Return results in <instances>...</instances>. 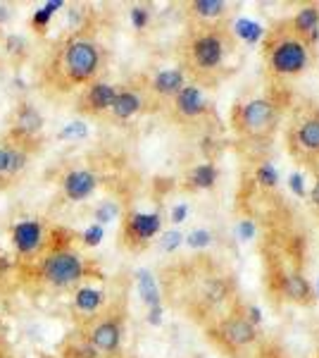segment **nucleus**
Instances as JSON below:
<instances>
[{"label": "nucleus", "mask_w": 319, "mask_h": 358, "mask_svg": "<svg viewBox=\"0 0 319 358\" xmlns=\"http://www.w3.org/2000/svg\"><path fill=\"white\" fill-rule=\"evenodd\" d=\"M105 48L86 31H72L53 45L40 67V84L48 94H72L101 79Z\"/></svg>", "instance_id": "nucleus-1"}, {"label": "nucleus", "mask_w": 319, "mask_h": 358, "mask_svg": "<svg viewBox=\"0 0 319 358\" xmlns=\"http://www.w3.org/2000/svg\"><path fill=\"white\" fill-rule=\"evenodd\" d=\"M234 45L236 38L231 36L226 24L191 27L181 45V69L198 86L219 82V74L226 69Z\"/></svg>", "instance_id": "nucleus-2"}, {"label": "nucleus", "mask_w": 319, "mask_h": 358, "mask_svg": "<svg viewBox=\"0 0 319 358\" xmlns=\"http://www.w3.org/2000/svg\"><path fill=\"white\" fill-rule=\"evenodd\" d=\"M265 69L274 79H298L312 62V48L293 34L288 22L267 29L262 38Z\"/></svg>", "instance_id": "nucleus-3"}, {"label": "nucleus", "mask_w": 319, "mask_h": 358, "mask_svg": "<svg viewBox=\"0 0 319 358\" xmlns=\"http://www.w3.org/2000/svg\"><path fill=\"white\" fill-rule=\"evenodd\" d=\"M36 277L40 285L53 292L77 289L86 277V261L72 246L48 244L36 261Z\"/></svg>", "instance_id": "nucleus-4"}, {"label": "nucleus", "mask_w": 319, "mask_h": 358, "mask_svg": "<svg viewBox=\"0 0 319 358\" xmlns=\"http://www.w3.org/2000/svg\"><path fill=\"white\" fill-rule=\"evenodd\" d=\"M276 122H279V108L272 98H251L234 106L231 113V124L234 131H239L246 138H267L274 134Z\"/></svg>", "instance_id": "nucleus-5"}, {"label": "nucleus", "mask_w": 319, "mask_h": 358, "mask_svg": "<svg viewBox=\"0 0 319 358\" xmlns=\"http://www.w3.org/2000/svg\"><path fill=\"white\" fill-rule=\"evenodd\" d=\"M81 337L94 346L101 356L119 354L121 337H124V315L114 308L101 310L98 315L89 317V322H86L84 334H81Z\"/></svg>", "instance_id": "nucleus-6"}, {"label": "nucleus", "mask_w": 319, "mask_h": 358, "mask_svg": "<svg viewBox=\"0 0 319 358\" xmlns=\"http://www.w3.org/2000/svg\"><path fill=\"white\" fill-rule=\"evenodd\" d=\"M162 234V215L160 213L129 210L121 220L119 244L131 253H141L153 244V239Z\"/></svg>", "instance_id": "nucleus-7"}, {"label": "nucleus", "mask_w": 319, "mask_h": 358, "mask_svg": "<svg viewBox=\"0 0 319 358\" xmlns=\"http://www.w3.org/2000/svg\"><path fill=\"white\" fill-rule=\"evenodd\" d=\"M210 339L214 344H219L224 351L229 354H236L241 349H248L258 342V327L251 325L241 313L239 315H229L222 317L219 322H214L210 327Z\"/></svg>", "instance_id": "nucleus-8"}, {"label": "nucleus", "mask_w": 319, "mask_h": 358, "mask_svg": "<svg viewBox=\"0 0 319 358\" xmlns=\"http://www.w3.org/2000/svg\"><path fill=\"white\" fill-rule=\"evenodd\" d=\"M45 246H48V234H45V222L40 217H29L13 227V248L22 263L38 261Z\"/></svg>", "instance_id": "nucleus-9"}, {"label": "nucleus", "mask_w": 319, "mask_h": 358, "mask_svg": "<svg viewBox=\"0 0 319 358\" xmlns=\"http://www.w3.org/2000/svg\"><path fill=\"white\" fill-rule=\"evenodd\" d=\"M38 146L17 141L13 136H5L0 141V184H13L17 177L24 175L34 151Z\"/></svg>", "instance_id": "nucleus-10"}, {"label": "nucleus", "mask_w": 319, "mask_h": 358, "mask_svg": "<svg viewBox=\"0 0 319 358\" xmlns=\"http://www.w3.org/2000/svg\"><path fill=\"white\" fill-rule=\"evenodd\" d=\"M207 110H210V106H207L205 91H202V86L193 82L184 86L170 103V113L177 122H195V120L205 117Z\"/></svg>", "instance_id": "nucleus-11"}, {"label": "nucleus", "mask_w": 319, "mask_h": 358, "mask_svg": "<svg viewBox=\"0 0 319 358\" xmlns=\"http://www.w3.org/2000/svg\"><path fill=\"white\" fill-rule=\"evenodd\" d=\"M117 96V84H110L105 79L89 84L86 89H81L77 110L89 115V117H105L112 108V101Z\"/></svg>", "instance_id": "nucleus-12"}, {"label": "nucleus", "mask_w": 319, "mask_h": 358, "mask_svg": "<svg viewBox=\"0 0 319 358\" xmlns=\"http://www.w3.org/2000/svg\"><path fill=\"white\" fill-rule=\"evenodd\" d=\"M40 131H43V115H40L31 103H20V106L13 110V115H10L8 136L17 138V141L38 146Z\"/></svg>", "instance_id": "nucleus-13"}, {"label": "nucleus", "mask_w": 319, "mask_h": 358, "mask_svg": "<svg viewBox=\"0 0 319 358\" xmlns=\"http://www.w3.org/2000/svg\"><path fill=\"white\" fill-rule=\"evenodd\" d=\"M98 184H101V177L94 170H89V167H74V170L62 175L60 194L69 203H81V201L91 199L96 194Z\"/></svg>", "instance_id": "nucleus-14"}, {"label": "nucleus", "mask_w": 319, "mask_h": 358, "mask_svg": "<svg viewBox=\"0 0 319 358\" xmlns=\"http://www.w3.org/2000/svg\"><path fill=\"white\" fill-rule=\"evenodd\" d=\"M146 103H148L146 89H138V86H129V84L117 86V96H114L107 117L112 122H129V120L146 110Z\"/></svg>", "instance_id": "nucleus-15"}, {"label": "nucleus", "mask_w": 319, "mask_h": 358, "mask_svg": "<svg viewBox=\"0 0 319 358\" xmlns=\"http://www.w3.org/2000/svg\"><path fill=\"white\" fill-rule=\"evenodd\" d=\"M188 84V77L181 67H170V69H160L150 77V82L146 84V94L158 103H167L170 106L172 98Z\"/></svg>", "instance_id": "nucleus-16"}, {"label": "nucleus", "mask_w": 319, "mask_h": 358, "mask_svg": "<svg viewBox=\"0 0 319 358\" xmlns=\"http://www.w3.org/2000/svg\"><path fill=\"white\" fill-rule=\"evenodd\" d=\"M288 146L291 153L300 155V158H317L319 155V115L305 117L298 122L288 134Z\"/></svg>", "instance_id": "nucleus-17"}, {"label": "nucleus", "mask_w": 319, "mask_h": 358, "mask_svg": "<svg viewBox=\"0 0 319 358\" xmlns=\"http://www.w3.org/2000/svg\"><path fill=\"white\" fill-rule=\"evenodd\" d=\"M229 3L224 0H193L186 5L191 27H219L229 17Z\"/></svg>", "instance_id": "nucleus-18"}, {"label": "nucleus", "mask_w": 319, "mask_h": 358, "mask_svg": "<svg viewBox=\"0 0 319 358\" xmlns=\"http://www.w3.org/2000/svg\"><path fill=\"white\" fill-rule=\"evenodd\" d=\"M288 24H291L295 36L303 38L312 48V45L319 41V5L317 3L303 5V8L288 20Z\"/></svg>", "instance_id": "nucleus-19"}, {"label": "nucleus", "mask_w": 319, "mask_h": 358, "mask_svg": "<svg viewBox=\"0 0 319 358\" xmlns=\"http://www.w3.org/2000/svg\"><path fill=\"white\" fill-rule=\"evenodd\" d=\"M72 308H74V313H79L84 317H94L105 308V292L98 289V287L79 285L77 289H74Z\"/></svg>", "instance_id": "nucleus-20"}, {"label": "nucleus", "mask_w": 319, "mask_h": 358, "mask_svg": "<svg viewBox=\"0 0 319 358\" xmlns=\"http://www.w3.org/2000/svg\"><path fill=\"white\" fill-rule=\"evenodd\" d=\"M279 292L286 301H293V303H310L312 301V285L307 282V277L298 270L288 273L286 277H281V285H279Z\"/></svg>", "instance_id": "nucleus-21"}, {"label": "nucleus", "mask_w": 319, "mask_h": 358, "mask_svg": "<svg viewBox=\"0 0 319 358\" xmlns=\"http://www.w3.org/2000/svg\"><path fill=\"white\" fill-rule=\"evenodd\" d=\"M219 179V170L214 167L212 163H200V165H193L191 170L186 172L184 177V187L188 192H207L217 184Z\"/></svg>", "instance_id": "nucleus-22"}, {"label": "nucleus", "mask_w": 319, "mask_h": 358, "mask_svg": "<svg viewBox=\"0 0 319 358\" xmlns=\"http://www.w3.org/2000/svg\"><path fill=\"white\" fill-rule=\"evenodd\" d=\"M231 36L239 38L246 45H255V43H262L267 29L260 24V22L255 20H248V17H241V20H236L234 24H231Z\"/></svg>", "instance_id": "nucleus-23"}, {"label": "nucleus", "mask_w": 319, "mask_h": 358, "mask_svg": "<svg viewBox=\"0 0 319 358\" xmlns=\"http://www.w3.org/2000/svg\"><path fill=\"white\" fill-rule=\"evenodd\" d=\"M136 282H138V292H141V296H143V301H146L148 310L150 308H160L162 296H160V289H158V282H155V277L150 275L148 270H138Z\"/></svg>", "instance_id": "nucleus-24"}, {"label": "nucleus", "mask_w": 319, "mask_h": 358, "mask_svg": "<svg viewBox=\"0 0 319 358\" xmlns=\"http://www.w3.org/2000/svg\"><path fill=\"white\" fill-rule=\"evenodd\" d=\"M229 294H231V287L226 285L222 277H212V280H207L205 287H202V296H205V301L212 306L224 303Z\"/></svg>", "instance_id": "nucleus-25"}, {"label": "nucleus", "mask_w": 319, "mask_h": 358, "mask_svg": "<svg viewBox=\"0 0 319 358\" xmlns=\"http://www.w3.org/2000/svg\"><path fill=\"white\" fill-rule=\"evenodd\" d=\"M65 8V3L62 0H50V3H45L43 8L36 10L31 17V27L36 29V31H45V27L50 24V20H53V15L57 13V10Z\"/></svg>", "instance_id": "nucleus-26"}, {"label": "nucleus", "mask_w": 319, "mask_h": 358, "mask_svg": "<svg viewBox=\"0 0 319 358\" xmlns=\"http://www.w3.org/2000/svg\"><path fill=\"white\" fill-rule=\"evenodd\" d=\"M255 182L262 189H276L279 187V170H276L269 160H265V163H260L255 167Z\"/></svg>", "instance_id": "nucleus-27"}, {"label": "nucleus", "mask_w": 319, "mask_h": 358, "mask_svg": "<svg viewBox=\"0 0 319 358\" xmlns=\"http://www.w3.org/2000/svg\"><path fill=\"white\" fill-rule=\"evenodd\" d=\"M212 241H214V234L207 227H195V229H191L188 234H184V244L188 248H193V251H202V248L212 246Z\"/></svg>", "instance_id": "nucleus-28"}, {"label": "nucleus", "mask_w": 319, "mask_h": 358, "mask_svg": "<svg viewBox=\"0 0 319 358\" xmlns=\"http://www.w3.org/2000/svg\"><path fill=\"white\" fill-rule=\"evenodd\" d=\"M129 20H131V27L136 31H146L148 24H150V10L146 5H133L129 10Z\"/></svg>", "instance_id": "nucleus-29"}, {"label": "nucleus", "mask_w": 319, "mask_h": 358, "mask_svg": "<svg viewBox=\"0 0 319 358\" xmlns=\"http://www.w3.org/2000/svg\"><path fill=\"white\" fill-rule=\"evenodd\" d=\"M181 244H184V234L179 229H167V232L160 234V248L165 253H174Z\"/></svg>", "instance_id": "nucleus-30"}, {"label": "nucleus", "mask_w": 319, "mask_h": 358, "mask_svg": "<svg viewBox=\"0 0 319 358\" xmlns=\"http://www.w3.org/2000/svg\"><path fill=\"white\" fill-rule=\"evenodd\" d=\"M103 236H105V229H103V224H91L89 229H84V234H81V241H84V246H98L103 241Z\"/></svg>", "instance_id": "nucleus-31"}, {"label": "nucleus", "mask_w": 319, "mask_h": 358, "mask_svg": "<svg viewBox=\"0 0 319 358\" xmlns=\"http://www.w3.org/2000/svg\"><path fill=\"white\" fill-rule=\"evenodd\" d=\"M288 189H291V194H295L298 199H305L307 196V187H305V177H303V172H291L288 175Z\"/></svg>", "instance_id": "nucleus-32"}, {"label": "nucleus", "mask_w": 319, "mask_h": 358, "mask_svg": "<svg viewBox=\"0 0 319 358\" xmlns=\"http://www.w3.org/2000/svg\"><path fill=\"white\" fill-rule=\"evenodd\" d=\"M117 206L114 203H103L101 208H96V220L98 224H105L110 220H114V215H117Z\"/></svg>", "instance_id": "nucleus-33"}, {"label": "nucleus", "mask_w": 319, "mask_h": 358, "mask_svg": "<svg viewBox=\"0 0 319 358\" xmlns=\"http://www.w3.org/2000/svg\"><path fill=\"white\" fill-rule=\"evenodd\" d=\"M236 234H239L243 241H251L255 236V222L253 220H241L239 224H236Z\"/></svg>", "instance_id": "nucleus-34"}, {"label": "nucleus", "mask_w": 319, "mask_h": 358, "mask_svg": "<svg viewBox=\"0 0 319 358\" xmlns=\"http://www.w3.org/2000/svg\"><path fill=\"white\" fill-rule=\"evenodd\" d=\"M186 217H188V203H179V206H174L172 210H170V220L174 224L186 222Z\"/></svg>", "instance_id": "nucleus-35"}, {"label": "nucleus", "mask_w": 319, "mask_h": 358, "mask_svg": "<svg viewBox=\"0 0 319 358\" xmlns=\"http://www.w3.org/2000/svg\"><path fill=\"white\" fill-rule=\"evenodd\" d=\"M243 317H246V320L248 322H251V325H255V327H258V325H262V310H260L258 308V306H246V313H241Z\"/></svg>", "instance_id": "nucleus-36"}, {"label": "nucleus", "mask_w": 319, "mask_h": 358, "mask_svg": "<svg viewBox=\"0 0 319 358\" xmlns=\"http://www.w3.org/2000/svg\"><path fill=\"white\" fill-rule=\"evenodd\" d=\"M62 136H65V138L67 136H86V127L81 122H72L65 131H62Z\"/></svg>", "instance_id": "nucleus-37"}, {"label": "nucleus", "mask_w": 319, "mask_h": 358, "mask_svg": "<svg viewBox=\"0 0 319 358\" xmlns=\"http://www.w3.org/2000/svg\"><path fill=\"white\" fill-rule=\"evenodd\" d=\"M310 203L319 208V177H317L315 187H312V192H310Z\"/></svg>", "instance_id": "nucleus-38"}, {"label": "nucleus", "mask_w": 319, "mask_h": 358, "mask_svg": "<svg viewBox=\"0 0 319 358\" xmlns=\"http://www.w3.org/2000/svg\"><path fill=\"white\" fill-rule=\"evenodd\" d=\"M0 358H15L13 356V351H10V346L3 342V339H0Z\"/></svg>", "instance_id": "nucleus-39"}, {"label": "nucleus", "mask_w": 319, "mask_h": 358, "mask_svg": "<svg viewBox=\"0 0 319 358\" xmlns=\"http://www.w3.org/2000/svg\"><path fill=\"white\" fill-rule=\"evenodd\" d=\"M317 296H319V277H317Z\"/></svg>", "instance_id": "nucleus-40"}]
</instances>
